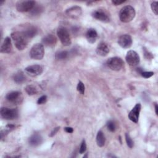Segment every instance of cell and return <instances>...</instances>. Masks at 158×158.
Wrapping results in <instances>:
<instances>
[{
	"mask_svg": "<svg viewBox=\"0 0 158 158\" xmlns=\"http://www.w3.org/2000/svg\"><path fill=\"white\" fill-rule=\"evenodd\" d=\"M42 137L38 134H34L29 138V143L31 146H36L42 143Z\"/></svg>",
	"mask_w": 158,
	"mask_h": 158,
	"instance_id": "19",
	"label": "cell"
},
{
	"mask_svg": "<svg viewBox=\"0 0 158 158\" xmlns=\"http://www.w3.org/2000/svg\"><path fill=\"white\" fill-rule=\"evenodd\" d=\"M46 100H47V96L44 95V96H41L37 101V103L38 104H43L44 103H45L46 102Z\"/></svg>",
	"mask_w": 158,
	"mask_h": 158,
	"instance_id": "32",
	"label": "cell"
},
{
	"mask_svg": "<svg viewBox=\"0 0 158 158\" xmlns=\"http://www.w3.org/2000/svg\"><path fill=\"white\" fill-rule=\"evenodd\" d=\"M14 80L17 83H22L25 80V77L23 73L21 71H19L14 75Z\"/></svg>",
	"mask_w": 158,
	"mask_h": 158,
	"instance_id": "22",
	"label": "cell"
},
{
	"mask_svg": "<svg viewBox=\"0 0 158 158\" xmlns=\"http://www.w3.org/2000/svg\"><path fill=\"white\" fill-rule=\"evenodd\" d=\"M43 8L41 6H40V5L35 6V5L33 8L30 11V14L32 15H36L41 14V12L43 11Z\"/></svg>",
	"mask_w": 158,
	"mask_h": 158,
	"instance_id": "25",
	"label": "cell"
},
{
	"mask_svg": "<svg viewBox=\"0 0 158 158\" xmlns=\"http://www.w3.org/2000/svg\"><path fill=\"white\" fill-rule=\"evenodd\" d=\"M25 72L31 77H36L43 72V67L40 65L35 64L26 67L25 69Z\"/></svg>",
	"mask_w": 158,
	"mask_h": 158,
	"instance_id": "9",
	"label": "cell"
},
{
	"mask_svg": "<svg viewBox=\"0 0 158 158\" xmlns=\"http://www.w3.org/2000/svg\"><path fill=\"white\" fill-rule=\"evenodd\" d=\"M141 104L139 103H137L128 114V118H130V120L135 123H137L138 122Z\"/></svg>",
	"mask_w": 158,
	"mask_h": 158,
	"instance_id": "11",
	"label": "cell"
},
{
	"mask_svg": "<svg viewBox=\"0 0 158 158\" xmlns=\"http://www.w3.org/2000/svg\"><path fill=\"white\" fill-rule=\"evenodd\" d=\"M35 4V2L33 1H20L16 4V9L19 12H28L31 10Z\"/></svg>",
	"mask_w": 158,
	"mask_h": 158,
	"instance_id": "6",
	"label": "cell"
},
{
	"mask_svg": "<svg viewBox=\"0 0 158 158\" xmlns=\"http://www.w3.org/2000/svg\"><path fill=\"white\" fill-rule=\"evenodd\" d=\"M92 16L101 22H109V14H107V12H106L104 10L101 9H98L95 11H94L92 13Z\"/></svg>",
	"mask_w": 158,
	"mask_h": 158,
	"instance_id": "10",
	"label": "cell"
},
{
	"mask_svg": "<svg viewBox=\"0 0 158 158\" xmlns=\"http://www.w3.org/2000/svg\"><path fill=\"white\" fill-rule=\"evenodd\" d=\"M141 75L142 77L146 78H148L151 77H152V75H154V72H141Z\"/></svg>",
	"mask_w": 158,
	"mask_h": 158,
	"instance_id": "30",
	"label": "cell"
},
{
	"mask_svg": "<svg viewBox=\"0 0 158 158\" xmlns=\"http://www.w3.org/2000/svg\"><path fill=\"white\" fill-rule=\"evenodd\" d=\"M135 16V9L131 6H126L122 8L119 13L120 20L122 22L127 23L131 21Z\"/></svg>",
	"mask_w": 158,
	"mask_h": 158,
	"instance_id": "2",
	"label": "cell"
},
{
	"mask_svg": "<svg viewBox=\"0 0 158 158\" xmlns=\"http://www.w3.org/2000/svg\"><path fill=\"white\" fill-rule=\"evenodd\" d=\"M157 109H158V107H157V105L156 104H155V110H156V115H157L158 112H157Z\"/></svg>",
	"mask_w": 158,
	"mask_h": 158,
	"instance_id": "36",
	"label": "cell"
},
{
	"mask_svg": "<svg viewBox=\"0 0 158 158\" xmlns=\"http://www.w3.org/2000/svg\"><path fill=\"white\" fill-rule=\"evenodd\" d=\"M22 93L19 91H12L6 95V99L12 103H20L22 101Z\"/></svg>",
	"mask_w": 158,
	"mask_h": 158,
	"instance_id": "12",
	"label": "cell"
},
{
	"mask_svg": "<svg viewBox=\"0 0 158 158\" xmlns=\"http://www.w3.org/2000/svg\"><path fill=\"white\" fill-rule=\"evenodd\" d=\"M118 44L123 48H129L132 44V39L129 35H123L118 40Z\"/></svg>",
	"mask_w": 158,
	"mask_h": 158,
	"instance_id": "13",
	"label": "cell"
},
{
	"mask_svg": "<svg viewBox=\"0 0 158 158\" xmlns=\"http://www.w3.org/2000/svg\"><path fill=\"white\" fill-rule=\"evenodd\" d=\"M44 54V51L43 45L40 43H37L33 45L30 51V57L36 60L42 59Z\"/></svg>",
	"mask_w": 158,
	"mask_h": 158,
	"instance_id": "3",
	"label": "cell"
},
{
	"mask_svg": "<svg viewBox=\"0 0 158 158\" xmlns=\"http://www.w3.org/2000/svg\"><path fill=\"white\" fill-rule=\"evenodd\" d=\"M57 36L64 46H69L71 44V38L68 30L62 27H59L57 30Z\"/></svg>",
	"mask_w": 158,
	"mask_h": 158,
	"instance_id": "4",
	"label": "cell"
},
{
	"mask_svg": "<svg viewBox=\"0 0 158 158\" xmlns=\"http://www.w3.org/2000/svg\"><path fill=\"white\" fill-rule=\"evenodd\" d=\"M77 90L82 94H83L85 93V85L84 84L81 82V81H79L78 83V85H77Z\"/></svg>",
	"mask_w": 158,
	"mask_h": 158,
	"instance_id": "27",
	"label": "cell"
},
{
	"mask_svg": "<svg viewBox=\"0 0 158 158\" xmlns=\"http://www.w3.org/2000/svg\"><path fill=\"white\" fill-rule=\"evenodd\" d=\"M125 2V1H124V0H122V1H120V0H114V1H112V2L115 6L120 5V4H122Z\"/></svg>",
	"mask_w": 158,
	"mask_h": 158,
	"instance_id": "33",
	"label": "cell"
},
{
	"mask_svg": "<svg viewBox=\"0 0 158 158\" xmlns=\"http://www.w3.org/2000/svg\"><path fill=\"white\" fill-rule=\"evenodd\" d=\"M1 115L3 118L13 120L18 117V110L17 109L2 107L1 109Z\"/></svg>",
	"mask_w": 158,
	"mask_h": 158,
	"instance_id": "7",
	"label": "cell"
},
{
	"mask_svg": "<svg viewBox=\"0 0 158 158\" xmlns=\"http://www.w3.org/2000/svg\"><path fill=\"white\" fill-rule=\"evenodd\" d=\"M11 37L14 41L15 47L19 50H23L27 47L29 39L23 31H14L11 33Z\"/></svg>",
	"mask_w": 158,
	"mask_h": 158,
	"instance_id": "1",
	"label": "cell"
},
{
	"mask_svg": "<svg viewBox=\"0 0 158 158\" xmlns=\"http://www.w3.org/2000/svg\"><path fill=\"white\" fill-rule=\"evenodd\" d=\"M157 5H158V2H157V1L153 2L151 4V9H152V12H153L156 15L158 14Z\"/></svg>",
	"mask_w": 158,
	"mask_h": 158,
	"instance_id": "29",
	"label": "cell"
},
{
	"mask_svg": "<svg viewBox=\"0 0 158 158\" xmlns=\"http://www.w3.org/2000/svg\"><path fill=\"white\" fill-rule=\"evenodd\" d=\"M125 139H126V142H127V144L128 146L130 148H132L133 147L134 143H133V140L131 139V138H130V135L128 133L125 134Z\"/></svg>",
	"mask_w": 158,
	"mask_h": 158,
	"instance_id": "26",
	"label": "cell"
},
{
	"mask_svg": "<svg viewBox=\"0 0 158 158\" xmlns=\"http://www.w3.org/2000/svg\"><path fill=\"white\" fill-rule=\"evenodd\" d=\"M126 61L130 66L137 65L140 60L139 55L134 51H129L126 55Z\"/></svg>",
	"mask_w": 158,
	"mask_h": 158,
	"instance_id": "8",
	"label": "cell"
},
{
	"mask_svg": "<svg viewBox=\"0 0 158 158\" xmlns=\"http://www.w3.org/2000/svg\"><path fill=\"white\" fill-rule=\"evenodd\" d=\"M86 37L89 43H94L96 41V38L98 37L96 31L93 28L89 29L86 33Z\"/></svg>",
	"mask_w": 158,
	"mask_h": 158,
	"instance_id": "18",
	"label": "cell"
},
{
	"mask_svg": "<svg viewBox=\"0 0 158 158\" xmlns=\"http://www.w3.org/2000/svg\"><path fill=\"white\" fill-rule=\"evenodd\" d=\"M65 130L66 132L69 133L73 132V128L72 127H65Z\"/></svg>",
	"mask_w": 158,
	"mask_h": 158,
	"instance_id": "35",
	"label": "cell"
},
{
	"mask_svg": "<svg viewBox=\"0 0 158 158\" xmlns=\"http://www.w3.org/2000/svg\"><path fill=\"white\" fill-rule=\"evenodd\" d=\"M123 61L120 57H114L110 58L107 62V66L112 70L118 71L122 69L123 66Z\"/></svg>",
	"mask_w": 158,
	"mask_h": 158,
	"instance_id": "5",
	"label": "cell"
},
{
	"mask_svg": "<svg viewBox=\"0 0 158 158\" xmlns=\"http://www.w3.org/2000/svg\"><path fill=\"white\" fill-rule=\"evenodd\" d=\"M105 141L106 138L104 133L101 131H99L96 136V143L98 146H99V147L103 146L105 144Z\"/></svg>",
	"mask_w": 158,
	"mask_h": 158,
	"instance_id": "21",
	"label": "cell"
},
{
	"mask_svg": "<svg viewBox=\"0 0 158 158\" xmlns=\"http://www.w3.org/2000/svg\"><path fill=\"white\" fill-rule=\"evenodd\" d=\"M12 49V46L10 38L6 37L1 46V52L2 53H9Z\"/></svg>",
	"mask_w": 158,
	"mask_h": 158,
	"instance_id": "14",
	"label": "cell"
},
{
	"mask_svg": "<svg viewBox=\"0 0 158 158\" xmlns=\"http://www.w3.org/2000/svg\"><path fill=\"white\" fill-rule=\"evenodd\" d=\"M96 51L98 55L101 56H106L109 52V48L106 43L102 42L98 45Z\"/></svg>",
	"mask_w": 158,
	"mask_h": 158,
	"instance_id": "15",
	"label": "cell"
},
{
	"mask_svg": "<svg viewBox=\"0 0 158 158\" xmlns=\"http://www.w3.org/2000/svg\"><path fill=\"white\" fill-rule=\"evenodd\" d=\"M23 31L25 34L26 36L28 39H30V38H33V36H35L36 35V33H37V29L35 27H30L28 28H27L26 30Z\"/></svg>",
	"mask_w": 158,
	"mask_h": 158,
	"instance_id": "20",
	"label": "cell"
},
{
	"mask_svg": "<svg viewBox=\"0 0 158 158\" xmlns=\"http://www.w3.org/2000/svg\"><path fill=\"white\" fill-rule=\"evenodd\" d=\"M107 127L108 130H109V131H114L115 130V128H116L115 124V123H114L113 121H112V120H110V121H109V122H107Z\"/></svg>",
	"mask_w": 158,
	"mask_h": 158,
	"instance_id": "28",
	"label": "cell"
},
{
	"mask_svg": "<svg viewBox=\"0 0 158 158\" xmlns=\"http://www.w3.org/2000/svg\"><path fill=\"white\" fill-rule=\"evenodd\" d=\"M25 91L27 92V93L28 95H33V94H36L38 93V91L37 88L33 85H27L25 88Z\"/></svg>",
	"mask_w": 158,
	"mask_h": 158,
	"instance_id": "23",
	"label": "cell"
},
{
	"mask_svg": "<svg viewBox=\"0 0 158 158\" xmlns=\"http://www.w3.org/2000/svg\"><path fill=\"white\" fill-rule=\"evenodd\" d=\"M68 52L66 51H58L56 52L55 55V57L57 60H63L67 57L68 56Z\"/></svg>",
	"mask_w": 158,
	"mask_h": 158,
	"instance_id": "24",
	"label": "cell"
},
{
	"mask_svg": "<svg viewBox=\"0 0 158 158\" xmlns=\"http://www.w3.org/2000/svg\"><path fill=\"white\" fill-rule=\"evenodd\" d=\"M59 129V127H56V128H54L53 130L51 132V133H50V135H49V136H53L54 135H55L56 134V133L58 131Z\"/></svg>",
	"mask_w": 158,
	"mask_h": 158,
	"instance_id": "34",
	"label": "cell"
},
{
	"mask_svg": "<svg viewBox=\"0 0 158 158\" xmlns=\"http://www.w3.org/2000/svg\"><path fill=\"white\" fill-rule=\"evenodd\" d=\"M86 143H85V140H83L82 141V143L81 144V146H80V154H83L85 151H86Z\"/></svg>",
	"mask_w": 158,
	"mask_h": 158,
	"instance_id": "31",
	"label": "cell"
},
{
	"mask_svg": "<svg viewBox=\"0 0 158 158\" xmlns=\"http://www.w3.org/2000/svg\"><path fill=\"white\" fill-rule=\"evenodd\" d=\"M57 39L55 36L52 35H48L44 36L42 40V43L46 46L52 47L54 46L56 44Z\"/></svg>",
	"mask_w": 158,
	"mask_h": 158,
	"instance_id": "16",
	"label": "cell"
},
{
	"mask_svg": "<svg viewBox=\"0 0 158 158\" xmlns=\"http://www.w3.org/2000/svg\"><path fill=\"white\" fill-rule=\"evenodd\" d=\"M66 13L72 18H77L81 14V9L80 7L75 6L67 9Z\"/></svg>",
	"mask_w": 158,
	"mask_h": 158,
	"instance_id": "17",
	"label": "cell"
}]
</instances>
